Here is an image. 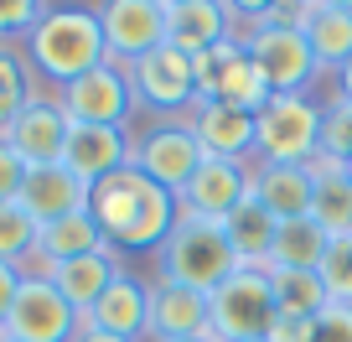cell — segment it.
<instances>
[{
	"mask_svg": "<svg viewBox=\"0 0 352 342\" xmlns=\"http://www.w3.org/2000/svg\"><path fill=\"white\" fill-rule=\"evenodd\" d=\"M176 213H182V202L135 166L88 187V218L99 223L104 244L120 254H155L166 233L176 228Z\"/></svg>",
	"mask_w": 352,
	"mask_h": 342,
	"instance_id": "1",
	"label": "cell"
},
{
	"mask_svg": "<svg viewBox=\"0 0 352 342\" xmlns=\"http://www.w3.org/2000/svg\"><path fill=\"white\" fill-rule=\"evenodd\" d=\"M21 57H26L36 83L63 94L67 83H78L94 67L109 63L99 11H88V6H47L42 21L32 26V36L21 42Z\"/></svg>",
	"mask_w": 352,
	"mask_h": 342,
	"instance_id": "2",
	"label": "cell"
},
{
	"mask_svg": "<svg viewBox=\"0 0 352 342\" xmlns=\"http://www.w3.org/2000/svg\"><path fill=\"white\" fill-rule=\"evenodd\" d=\"M233 270H243V265H239V254H233L228 233H223V223L197 218L187 208L176 213V228L155 249V280H176V286H187V290L212 296Z\"/></svg>",
	"mask_w": 352,
	"mask_h": 342,
	"instance_id": "3",
	"label": "cell"
},
{
	"mask_svg": "<svg viewBox=\"0 0 352 342\" xmlns=\"http://www.w3.org/2000/svg\"><path fill=\"white\" fill-rule=\"evenodd\" d=\"M321 156V99L270 94L254 114V166H311Z\"/></svg>",
	"mask_w": 352,
	"mask_h": 342,
	"instance_id": "4",
	"label": "cell"
},
{
	"mask_svg": "<svg viewBox=\"0 0 352 342\" xmlns=\"http://www.w3.org/2000/svg\"><path fill=\"white\" fill-rule=\"evenodd\" d=\"M275 321V290L270 270H233L208 296V332L218 342H254Z\"/></svg>",
	"mask_w": 352,
	"mask_h": 342,
	"instance_id": "5",
	"label": "cell"
},
{
	"mask_svg": "<svg viewBox=\"0 0 352 342\" xmlns=\"http://www.w3.org/2000/svg\"><path fill=\"white\" fill-rule=\"evenodd\" d=\"M135 89V109H145L151 120H182V114L197 104V73H192V57L182 47L161 42L155 52H145L140 63L124 67Z\"/></svg>",
	"mask_w": 352,
	"mask_h": 342,
	"instance_id": "6",
	"label": "cell"
},
{
	"mask_svg": "<svg viewBox=\"0 0 352 342\" xmlns=\"http://www.w3.org/2000/svg\"><path fill=\"white\" fill-rule=\"evenodd\" d=\"M192 73H197V99H218V104H233V109H249V114H259L270 104V83H264V73L254 67L249 47L239 36H223L218 47L197 52Z\"/></svg>",
	"mask_w": 352,
	"mask_h": 342,
	"instance_id": "7",
	"label": "cell"
},
{
	"mask_svg": "<svg viewBox=\"0 0 352 342\" xmlns=\"http://www.w3.org/2000/svg\"><path fill=\"white\" fill-rule=\"evenodd\" d=\"M202 161H208V156H202V145H197V135H192L187 114H182V120H151L145 130H135L130 166H135V171H145L155 187H166L171 197H182V187L197 177Z\"/></svg>",
	"mask_w": 352,
	"mask_h": 342,
	"instance_id": "8",
	"label": "cell"
},
{
	"mask_svg": "<svg viewBox=\"0 0 352 342\" xmlns=\"http://www.w3.org/2000/svg\"><path fill=\"white\" fill-rule=\"evenodd\" d=\"M83 317L73 311V301L52 286L47 275H21L16 286V301H11V317H6V337L16 342H73Z\"/></svg>",
	"mask_w": 352,
	"mask_h": 342,
	"instance_id": "9",
	"label": "cell"
},
{
	"mask_svg": "<svg viewBox=\"0 0 352 342\" xmlns=\"http://www.w3.org/2000/svg\"><path fill=\"white\" fill-rule=\"evenodd\" d=\"M243 47H249L254 67L264 73L270 94H311V83L321 78L316 52H311L306 32H296V26H270L264 21L254 36H243Z\"/></svg>",
	"mask_w": 352,
	"mask_h": 342,
	"instance_id": "10",
	"label": "cell"
},
{
	"mask_svg": "<svg viewBox=\"0 0 352 342\" xmlns=\"http://www.w3.org/2000/svg\"><path fill=\"white\" fill-rule=\"evenodd\" d=\"M57 104L67 109V120L73 125H114V130H130L135 125V89H130V73L114 63L94 67L88 78H78V83H67L63 94H57Z\"/></svg>",
	"mask_w": 352,
	"mask_h": 342,
	"instance_id": "11",
	"label": "cell"
},
{
	"mask_svg": "<svg viewBox=\"0 0 352 342\" xmlns=\"http://www.w3.org/2000/svg\"><path fill=\"white\" fill-rule=\"evenodd\" d=\"M99 26L109 63L130 67L166 42V0H109V6H99Z\"/></svg>",
	"mask_w": 352,
	"mask_h": 342,
	"instance_id": "12",
	"label": "cell"
},
{
	"mask_svg": "<svg viewBox=\"0 0 352 342\" xmlns=\"http://www.w3.org/2000/svg\"><path fill=\"white\" fill-rule=\"evenodd\" d=\"M67 135H73V120H67V109L57 104V94L42 89L21 114H16V125L0 135V140H6L16 156H21L26 171H36V166H63Z\"/></svg>",
	"mask_w": 352,
	"mask_h": 342,
	"instance_id": "13",
	"label": "cell"
},
{
	"mask_svg": "<svg viewBox=\"0 0 352 342\" xmlns=\"http://www.w3.org/2000/svg\"><path fill=\"white\" fill-rule=\"evenodd\" d=\"M249 192H254V161H223V156H208V161L197 166V177L182 187L176 202H182L187 213H197V218L223 223Z\"/></svg>",
	"mask_w": 352,
	"mask_h": 342,
	"instance_id": "14",
	"label": "cell"
},
{
	"mask_svg": "<svg viewBox=\"0 0 352 342\" xmlns=\"http://www.w3.org/2000/svg\"><path fill=\"white\" fill-rule=\"evenodd\" d=\"M135 156V130H114V125H73L67 135L63 166L73 171L83 187H99L104 177L124 171Z\"/></svg>",
	"mask_w": 352,
	"mask_h": 342,
	"instance_id": "15",
	"label": "cell"
},
{
	"mask_svg": "<svg viewBox=\"0 0 352 342\" xmlns=\"http://www.w3.org/2000/svg\"><path fill=\"white\" fill-rule=\"evenodd\" d=\"M187 125L197 135L202 156H223V161H254V114L233 109L218 99H197L187 109Z\"/></svg>",
	"mask_w": 352,
	"mask_h": 342,
	"instance_id": "16",
	"label": "cell"
},
{
	"mask_svg": "<svg viewBox=\"0 0 352 342\" xmlns=\"http://www.w3.org/2000/svg\"><path fill=\"white\" fill-rule=\"evenodd\" d=\"M208 332V296L176 280H151V337L145 342H187Z\"/></svg>",
	"mask_w": 352,
	"mask_h": 342,
	"instance_id": "17",
	"label": "cell"
},
{
	"mask_svg": "<svg viewBox=\"0 0 352 342\" xmlns=\"http://www.w3.org/2000/svg\"><path fill=\"white\" fill-rule=\"evenodd\" d=\"M83 321H88V327H99V332H109V337L145 342V337H151V286H140L130 270H120V280L104 290L99 306L88 311Z\"/></svg>",
	"mask_w": 352,
	"mask_h": 342,
	"instance_id": "18",
	"label": "cell"
},
{
	"mask_svg": "<svg viewBox=\"0 0 352 342\" xmlns=\"http://www.w3.org/2000/svg\"><path fill=\"white\" fill-rule=\"evenodd\" d=\"M120 249H94V254H78V259H67V265H52V270H42L47 280H52L57 290H63L67 301H73V311L78 317H88V311L99 306V296L120 280Z\"/></svg>",
	"mask_w": 352,
	"mask_h": 342,
	"instance_id": "19",
	"label": "cell"
},
{
	"mask_svg": "<svg viewBox=\"0 0 352 342\" xmlns=\"http://www.w3.org/2000/svg\"><path fill=\"white\" fill-rule=\"evenodd\" d=\"M16 202H21L36 223H57V218H67V213H88V187L67 166H36V171H26Z\"/></svg>",
	"mask_w": 352,
	"mask_h": 342,
	"instance_id": "20",
	"label": "cell"
},
{
	"mask_svg": "<svg viewBox=\"0 0 352 342\" xmlns=\"http://www.w3.org/2000/svg\"><path fill=\"white\" fill-rule=\"evenodd\" d=\"M306 42L316 52L321 78H337L352 63V0H311Z\"/></svg>",
	"mask_w": 352,
	"mask_h": 342,
	"instance_id": "21",
	"label": "cell"
},
{
	"mask_svg": "<svg viewBox=\"0 0 352 342\" xmlns=\"http://www.w3.org/2000/svg\"><path fill=\"white\" fill-rule=\"evenodd\" d=\"M223 36H233L228 6H212V0H166V42L182 47L187 57L218 47Z\"/></svg>",
	"mask_w": 352,
	"mask_h": 342,
	"instance_id": "22",
	"label": "cell"
},
{
	"mask_svg": "<svg viewBox=\"0 0 352 342\" xmlns=\"http://www.w3.org/2000/svg\"><path fill=\"white\" fill-rule=\"evenodd\" d=\"M223 233H228V244H233V254H239L243 270H270L280 218H275V213H264V202L254 197V192L228 213V218H223Z\"/></svg>",
	"mask_w": 352,
	"mask_h": 342,
	"instance_id": "23",
	"label": "cell"
},
{
	"mask_svg": "<svg viewBox=\"0 0 352 342\" xmlns=\"http://www.w3.org/2000/svg\"><path fill=\"white\" fill-rule=\"evenodd\" d=\"M311 218L331 239H352V182H347V166L331 161V156L311 161Z\"/></svg>",
	"mask_w": 352,
	"mask_h": 342,
	"instance_id": "24",
	"label": "cell"
},
{
	"mask_svg": "<svg viewBox=\"0 0 352 342\" xmlns=\"http://www.w3.org/2000/svg\"><path fill=\"white\" fill-rule=\"evenodd\" d=\"M94 249H104L99 223L88 218V213H67V218H57V223H42L36 259H32V270H26V275H42V270L67 265V259H78V254H94Z\"/></svg>",
	"mask_w": 352,
	"mask_h": 342,
	"instance_id": "25",
	"label": "cell"
},
{
	"mask_svg": "<svg viewBox=\"0 0 352 342\" xmlns=\"http://www.w3.org/2000/svg\"><path fill=\"white\" fill-rule=\"evenodd\" d=\"M254 197L280 223L311 218V166H254Z\"/></svg>",
	"mask_w": 352,
	"mask_h": 342,
	"instance_id": "26",
	"label": "cell"
},
{
	"mask_svg": "<svg viewBox=\"0 0 352 342\" xmlns=\"http://www.w3.org/2000/svg\"><path fill=\"white\" fill-rule=\"evenodd\" d=\"M331 249V233L316 218H290L275 233V254H270V270H321Z\"/></svg>",
	"mask_w": 352,
	"mask_h": 342,
	"instance_id": "27",
	"label": "cell"
},
{
	"mask_svg": "<svg viewBox=\"0 0 352 342\" xmlns=\"http://www.w3.org/2000/svg\"><path fill=\"white\" fill-rule=\"evenodd\" d=\"M270 290H275V311H285V317L316 321L331 306L316 270H270Z\"/></svg>",
	"mask_w": 352,
	"mask_h": 342,
	"instance_id": "28",
	"label": "cell"
},
{
	"mask_svg": "<svg viewBox=\"0 0 352 342\" xmlns=\"http://www.w3.org/2000/svg\"><path fill=\"white\" fill-rule=\"evenodd\" d=\"M36 239H42V223L21 208V202H0V265L11 270H32L36 259Z\"/></svg>",
	"mask_w": 352,
	"mask_h": 342,
	"instance_id": "29",
	"label": "cell"
},
{
	"mask_svg": "<svg viewBox=\"0 0 352 342\" xmlns=\"http://www.w3.org/2000/svg\"><path fill=\"white\" fill-rule=\"evenodd\" d=\"M36 78H32V67H26V57L21 52H0V135L16 125V114L26 109V104L36 99Z\"/></svg>",
	"mask_w": 352,
	"mask_h": 342,
	"instance_id": "30",
	"label": "cell"
},
{
	"mask_svg": "<svg viewBox=\"0 0 352 342\" xmlns=\"http://www.w3.org/2000/svg\"><path fill=\"white\" fill-rule=\"evenodd\" d=\"M321 156H331L342 166L352 161V104L342 94L321 99Z\"/></svg>",
	"mask_w": 352,
	"mask_h": 342,
	"instance_id": "31",
	"label": "cell"
},
{
	"mask_svg": "<svg viewBox=\"0 0 352 342\" xmlns=\"http://www.w3.org/2000/svg\"><path fill=\"white\" fill-rule=\"evenodd\" d=\"M321 286H327L331 306H352V239H331L327 259H321Z\"/></svg>",
	"mask_w": 352,
	"mask_h": 342,
	"instance_id": "32",
	"label": "cell"
},
{
	"mask_svg": "<svg viewBox=\"0 0 352 342\" xmlns=\"http://www.w3.org/2000/svg\"><path fill=\"white\" fill-rule=\"evenodd\" d=\"M42 0H0V52H11L32 36V26L42 21Z\"/></svg>",
	"mask_w": 352,
	"mask_h": 342,
	"instance_id": "33",
	"label": "cell"
},
{
	"mask_svg": "<svg viewBox=\"0 0 352 342\" xmlns=\"http://www.w3.org/2000/svg\"><path fill=\"white\" fill-rule=\"evenodd\" d=\"M311 342H352V306H327L311 321Z\"/></svg>",
	"mask_w": 352,
	"mask_h": 342,
	"instance_id": "34",
	"label": "cell"
},
{
	"mask_svg": "<svg viewBox=\"0 0 352 342\" xmlns=\"http://www.w3.org/2000/svg\"><path fill=\"white\" fill-rule=\"evenodd\" d=\"M21 182H26L21 156H16L11 145L0 140V202H16V197H21Z\"/></svg>",
	"mask_w": 352,
	"mask_h": 342,
	"instance_id": "35",
	"label": "cell"
},
{
	"mask_svg": "<svg viewBox=\"0 0 352 342\" xmlns=\"http://www.w3.org/2000/svg\"><path fill=\"white\" fill-rule=\"evenodd\" d=\"M264 342H311V321H306V317H285V311H275V321H270Z\"/></svg>",
	"mask_w": 352,
	"mask_h": 342,
	"instance_id": "36",
	"label": "cell"
},
{
	"mask_svg": "<svg viewBox=\"0 0 352 342\" xmlns=\"http://www.w3.org/2000/svg\"><path fill=\"white\" fill-rule=\"evenodd\" d=\"M16 286H21V270L0 265V327H6V317H11V301H16Z\"/></svg>",
	"mask_w": 352,
	"mask_h": 342,
	"instance_id": "37",
	"label": "cell"
},
{
	"mask_svg": "<svg viewBox=\"0 0 352 342\" xmlns=\"http://www.w3.org/2000/svg\"><path fill=\"white\" fill-rule=\"evenodd\" d=\"M331 94H342V99H347V104H352V63H347V67H342V73H337V78H331Z\"/></svg>",
	"mask_w": 352,
	"mask_h": 342,
	"instance_id": "38",
	"label": "cell"
},
{
	"mask_svg": "<svg viewBox=\"0 0 352 342\" xmlns=\"http://www.w3.org/2000/svg\"><path fill=\"white\" fill-rule=\"evenodd\" d=\"M73 342H124V337H109V332H99V327H88V321H83Z\"/></svg>",
	"mask_w": 352,
	"mask_h": 342,
	"instance_id": "39",
	"label": "cell"
},
{
	"mask_svg": "<svg viewBox=\"0 0 352 342\" xmlns=\"http://www.w3.org/2000/svg\"><path fill=\"white\" fill-rule=\"evenodd\" d=\"M187 342H218V337H212V332H202V337H187Z\"/></svg>",
	"mask_w": 352,
	"mask_h": 342,
	"instance_id": "40",
	"label": "cell"
},
{
	"mask_svg": "<svg viewBox=\"0 0 352 342\" xmlns=\"http://www.w3.org/2000/svg\"><path fill=\"white\" fill-rule=\"evenodd\" d=\"M0 342H16V337H6V332H0Z\"/></svg>",
	"mask_w": 352,
	"mask_h": 342,
	"instance_id": "41",
	"label": "cell"
},
{
	"mask_svg": "<svg viewBox=\"0 0 352 342\" xmlns=\"http://www.w3.org/2000/svg\"><path fill=\"white\" fill-rule=\"evenodd\" d=\"M347 182H352V161H347Z\"/></svg>",
	"mask_w": 352,
	"mask_h": 342,
	"instance_id": "42",
	"label": "cell"
},
{
	"mask_svg": "<svg viewBox=\"0 0 352 342\" xmlns=\"http://www.w3.org/2000/svg\"><path fill=\"white\" fill-rule=\"evenodd\" d=\"M254 342H264V337H254Z\"/></svg>",
	"mask_w": 352,
	"mask_h": 342,
	"instance_id": "43",
	"label": "cell"
}]
</instances>
